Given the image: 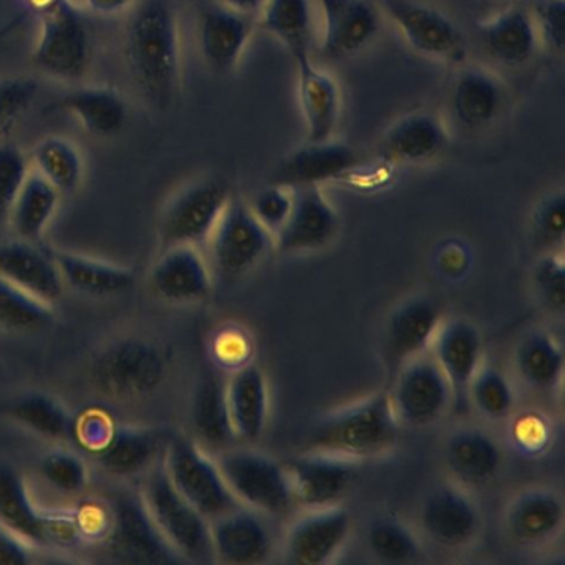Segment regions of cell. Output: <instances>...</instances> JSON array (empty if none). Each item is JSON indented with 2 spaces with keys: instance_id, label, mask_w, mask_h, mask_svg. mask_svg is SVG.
<instances>
[{
  "instance_id": "cell-1",
  "label": "cell",
  "mask_w": 565,
  "mask_h": 565,
  "mask_svg": "<svg viewBox=\"0 0 565 565\" xmlns=\"http://www.w3.org/2000/svg\"><path fill=\"white\" fill-rule=\"evenodd\" d=\"M125 61L143 97L158 110L173 107L183 78L180 22L164 0L138 9L125 41Z\"/></svg>"
},
{
  "instance_id": "cell-2",
  "label": "cell",
  "mask_w": 565,
  "mask_h": 565,
  "mask_svg": "<svg viewBox=\"0 0 565 565\" xmlns=\"http://www.w3.org/2000/svg\"><path fill=\"white\" fill-rule=\"evenodd\" d=\"M399 422L388 393H375L342 412L320 419L309 433L310 451L345 458H376L396 445Z\"/></svg>"
},
{
  "instance_id": "cell-3",
  "label": "cell",
  "mask_w": 565,
  "mask_h": 565,
  "mask_svg": "<svg viewBox=\"0 0 565 565\" xmlns=\"http://www.w3.org/2000/svg\"><path fill=\"white\" fill-rule=\"evenodd\" d=\"M141 501L151 521L183 562H214L211 522L174 488L163 462L145 475Z\"/></svg>"
},
{
  "instance_id": "cell-4",
  "label": "cell",
  "mask_w": 565,
  "mask_h": 565,
  "mask_svg": "<svg viewBox=\"0 0 565 565\" xmlns=\"http://www.w3.org/2000/svg\"><path fill=\"white\" fill-rule=\"evenodd\" d=\"M38 15L32 64L55 81H82L92 64V38L84 15L72 0H52Z\"/></svg>"
},
{
  "instance_id": "cell-5",
  "label": "cell",
  "mask_w": 565,
  "mask_h": 565,
  "mask_svg": "<svg viewBox=\"0 0 565 565\" xmlns=\"http://www.w3.org/2000/svg\"><path fill=\"white\" fill-rule=\"evenodd\" d=\"M234 498L244 508L282 518L296 508L286 465L256 449L226 448L214 456Z\"/></svg>"
},
{
  "instance_id": "cell-6",
  "label": "cell",
  "mask_w": 565,
  "mask_h": 565,
  "mask_svg": "<svg viewBox=\"0 0 565 565\" xmlns=\"http://www.w3.org/2000/svg\"><path fill=\"white\" fill-rule=\"evenodd\" d=\"M383 19L405 44L422 57L448 65H462L468 39L458 24L436 6L423 0H376Z\"/></svg>"
},
{
  "instance_id": "cell-7",
  "label": "cell",
  "mask_w": 565,
  "mask_h": 565,
  "mask_svg": "<svg viewBox=\"0 0 565 565\" xmlns=\"http://www.w3.org/2000/svg\"><path fill=\"white\" fill-rule=\"evenodd\" d=\"M161 462L177 491L207 521L241 508L239 501L227 488L216 459L207 455L206 449L194 439L186 436L170 439Z\"/></svg>"
},
{
  "instance_id": "cell-8",
  "label": "cell",
  "mask_w": 565,
  "mask_h": 565,
  "mask_svg": "<svg viewBox=\"0 0 565 565\" xmlns=\"http://www.w3.org/2000/svg\"><path fill=\"white\" fill-rule=\"evenodd\" d=\"M204 246L211 269L236 279L266 259L274 247V237L254 216L249 204L231 198Z\"/></svg>"
},
{
  "instance_id": "cell-9",
  "label": "cell",
  "mask_w": 565,
  "mask_h": 565,
  "mask_svg": "<svg viewBox=\"0 0 565 565\" xmlns=\"http://www.w3.org/2000/svg\"><path fill=\"white\" fill-rule=\"evenodd\" d=\"M167 362L160 349L140 339H124L98 353L94 380L105 395L137 399L151 395L164 379Z\"/></svg>"
},
{
  "instance_id": "cell-10",
  "label": "cell",
  "mask_w": 565,
  "mask_h": 565,
  "mask_svg": "<svg viewBox=\"0 0 565 565\" xmlns=\"http://www.w3.org/2000/svg\"><path fill=\"white\" fill-rule=\"evenodd\" d=\"M231 198L230 188L217 178H206L181 190L161 216V249L204 246Z\"/></svg>"
},
{
  "instance_id": "cell-11",
  "label": "cell",
  "mask_w": 565,
  "mask_h": 565,
  "mask_svg": "<svg viewBox=\"0 0 565 565\" xmlns=\"http://www.w3.org/2000/svg\"><path fill=\"white\" fill-rule=\"evenodd\" d=\"M388 395L398 422L412 426L438 422L455 398L448 379L428 352L396 370L395 383Z\"/></svg>"
},
{
  "instance_id": "cell-12",
  "label": "cell",
  "mask_w": 565,
  "mask_h": 565,
  "mask_svg": "<svg viewBox=\"0 0 565 565\" xmlns=\"http://www.w3.org/2000/svg\"><path fill=\"white\" fill-rule=\"evenodd\" d=\"M320 21L319 51L343 61L365 51L382 31L383 14L376 0H313Z\"/></svg>"
},
{
  "instance_id": "cell-13",
  "label": "cell",
  "mask_w": 565,
  "mask_h": 565,
  "mask_svg": "<svg viewBox=\"0 0 565 565\" xmlns=\"http://www.w3.org/2000/svg\"><path fill=\"white\" fill-rule=\"evenodd\" d=\"M356 459L332 452L307 451L287 466L296 504L306 509L339 505L359 472Z\"/></svg>"
},
{
  "instance_id": "cell-14",
  "label": "cell",
  "mask_w": 565,
  "mask_h": 565,
  "mask_svg": "<svg viewBox=\"0 0 565 565\" xmlns=\"http://www.w3.org/2000/svg\"><path fill=\"white\" fill-rule=\"evenodd\" d=\"M509 92L495 72L481 65H461L449 87L448 107L456 127L465 131L486 130L504 114Z\"/></svg>"
},
{
  "instance_id": "cell-15",
  "label": "cell",
  "mask_w": 565,
  "mask_h": 565,
  "mask_svg": "<svg viewBox=\"0 0 565 565\" xmlns=\"http://www.w3.org/2000/svg\"><path fill=\"white\" fill-rule=\"evenodd\" d=\"M363 164L362 153L352 145L333 140L307 143L289 151L270 174V183L282 186H320L350 177Z\"/></svg>"
},
{
  "instance_id": "cell-16",
  "label": "cell",
  "mask_w": 565,
  "mask_h": 565,
  "mask_svg": "<svg viewBox=\"0 0 565 565\" xmlns=\"http://www.w3.org/2000/svg\"><path fill=\"white\" fill-rule=\"evenodd\" d=\"M451 135L441 115L416 108L396 118L380 141V157L395 167H419L448 150Z\"/></svg>"
},
{
  "instance_id": "cell-17",
  "label": "cell",
  "mask_w": 565,
  "mask_h": 565,
  "mask_svg": "<svg viewBox=\"0 0 565 565\" xmlns=\"http://www.w3.org/2000/svg\"><path fill=\"white\" fill-rule=\"evenodd\" d=\"M340 230V216L323 188L294 190V204L282 230L274 236L280 254H306L329 246Z\"/></svg>"
},
{
  "instance_id": "cell-18",
  "label": "cell",
  "mask_w": 565,
  "mask_h": 565,
  "mask_svg": "<svg viewBox=\"0 0 565 565\" xmlns=\"http://www.w3.org/2000/svg\"><path fill=\"white\" fill-rule=\"evenodd\" d=\"M111 514L110 534L105 541L120 561L137 564L183 562L151 521L140 492L118 499Z\"/></svg>"
},
{
  "instance_id": "cell-19",
  "label": "cell",
  "mask_w": 565,
  "mask_h": 565,
  "mask_svg": "<svg viewBox=\"0 0 565 565\" xmlns=\"http://www.w3.org/2000/svg\"><path fill=\"white\" fill-rule=\"evenodd\" d=\"M256 28V19L210 0L198 15V45L204 64L216 74H233L243 62Z\"/></svg>"
},
{
  "instance_id": "cell-20",
  "label": "cell",
  "mask_w": 565,
  "mask_h": 565,
  "mask_svg": "<svg viewBox=\"0 0 565 565\" xmlns=\"http://www.w3.org/2000/svg\"><path fill=\"white\" fill-rule=\"evenodd\" d=\"M352 519L340 505L307 509L284 539L286 561L296 565H323L332 562L349 539Z\"/></svg>"
},
{
  "instance_id": "cell-21",
  "label": "cell",
  "mask_w": 565,
  "mask_h": 565,
  "mask_svg": "<svg viewBox=\"0 0 565 565\" xmlns=\"http://www.w3.org/2000/svg\"><path fill=\"white\" fill-rule=\"evenodd\" d=\"M297 100L307 143L337 138L343 114V92L339 81L313 58L297 62Z\"/></svg>"
},
{
  "instance_id": "cell-22",
  "label": "cell",
  "mask_w": 565,
  "mask_h": 565,
  "mask_svg": "<svg viewBox=\"0 0 565 565\" xmlns=\"http://www.w3.org/2000/svg\"><path fill=\"white\" fill-rule=\"evenodd\" d=\"M423 532L446 548L465 547L478 534L481 518L471 495L458 486L433 489L419 512Z\"/></svg>"
},
{
  "instance_id": "cell-23",
  "label": "cell",
  "mask_w": 565,
  "mask_h": 565,
  "mask_svg": "<svg viewBox=\"0 0 565 565\" xmlns=\"http://www.w3.org/2000/svg\"><path fill=\"white\" fill-rule=\"evenodd\" d=\"M214 562L257 565L273 554L274 541L266 515L241 508L211 521Z\"/></svg>"
},
{
  "instance_id": "cell-24",
  "label": "cell",
  "mask_w": 565,
  "mask_h": 565,
  "mask_svg": "<svg viewBox=\"0 0 565 565\" xmlns=\"http://www.w3.org/2000/svg\"><path fill=\"white\" fill-rule=\"evenodd\" d=\"M150 282L154 294L167 302H200L211 292L213 269L201 247H164L151 269Z\"/></svg>"
},
{
  "instance_id": "cell-25",
  "label": "cell",
  "mask_w": 565,
  "mask_h": 565,
  "mask_svg": "<svg viewBox=\"0 0 565 565\" xmlns=\"http://www.w3.org/2000/svg\"><path fill=\"white\" fill-rule=\"evenodd\" d=\"M478 39L482 51L502 67H524L542 51L531 12L518 4L479 22Z\"/></svg>"
},
{
  "instance_id": "cell-26",
  "label": "cell",
  "mask_w": 565,
  "mask_h": 565,
  "mask_svg": "<svg viewBox=\"0 0 565 565\" xmlns=\"http://www.w3.org/2000/svg\"><path fill=\"white\" fill-rule=\"evenodd\" d=\"M0 277L54 307L64 296L65 282L52 250L38 243L12 239L0 246Z\"/></svg>"
},
{
  "instance_id": "cell-27",
  "label": "cell",
  "mask_w": 565,
  "mask_h": 565,
  "mask_svg": "<svg viewBox=\"0 0 565 565\" xmlns=\"http://www.w3.org/2000/svg\"><path fill=\"white\" fill-rule=\"evenodd\" d=\"M441 326V310L429 299L406 300L390 317L385 330V356L393 372L428 352Z\"/></svg>"
},
{
  "instance_id": "cell-28",
  "label": "cell",
  "mask_w": 565,
  "mask_h": 565,
  "mask_svg": "<svg viewBox=\"0 0 565 565\" xmlns=\"http://www.w3.org/2000/svg\"><path fill=\"white\" fill-rule=\"evenodd\" d=\"M257 28L279 42L296 64L313 58L319 47L313 0H267L257 15Z\"/></svg>"
},
{
  "instance_id": "cell-29",
  "label": "cell",
  "mask_w": 565,
  "mask_h": 565,
  "mask_svg": "<svg viewBox=\"0 0 565 565\" xmlns=\"http://www.w3.org/2000/svg\"><path fill=\"white\" fill-rule=\"evenodd\" d=\"M58 110L78 121L92 137H118L130 121V105L117 88L107 85H82L58 100Z\"/></svg>"
},
{
  "instance_id": "cell-30",
  "label": "cell",
  "mask_w": 565,
  "mask_h": 565,
  "mask_svg": "<svg viewBox=\"0 0 565 565\" xmlns=\"http://www.w3.org/2000/svg\"><path fill=\"white\" fill-rule=\"evenodd\" d=\"M429 350L448 379L455 398L465 396L472 376L482 366V342L478 329L466 320L441 322Z\"/></svg>"
},
{
  "instance_id": "cell-31",
  "label": "cell",
  "mask_w": 565,
  "mask_h": 565,
  "mask_svg": "<svg viewBox=\"0 0 565 565\" xmlns=\"http://www.w3.org/2000/svg\"><path fill=\"white\" fill-rule=\"evenodd\" d=\"M226 402L234 438L256 443L269 418V386L263 370L253 363L234 370L226 382Z\"/></svg>"
},
{
  "instance_id": "cell-32",
  "label": "cell",
  "mask_w": 565,
  "mask_h": 565,
  "mask_svg": "<svg viewBox=\"0 0 565 565\" xmlns=\"http://www.w3.org/2000/svg\"><path fill=\"white\" fill-rule=\"evenodd\" d=\"M0 527L34 547H49L47 511L35 504L24 476L11 465H0Z\"/></svg>"
},
{
  "instance_id": "cell-33",
  "label": "cell",
  "mask_w": 565,
  "mask_h": 565,
  "mask_svg": "<svg viewBox=\"0 0 565 565\" xmlns=\"http://www.w3.org/2000/svg\"><path fill=\"white\" fill-rule=\"evenodd\" d=\"M167 443L161 439L157 429L117 426L110 441L95 455V458L108 475L120 478L147 475L163 459Z\"/></svg>"
},
{
  "instance_id": "cell-34",
  "label": "cell",
  "mask_w": 565,
  "mask_h": 565,
  "mask_svg": "<svg viewBox=\"0 0 565 565\" xmlns=\"http://www.w3.org/2000/svg\"><path fill=\"white\" fill-rule=\"evenodd\" d=\"M445 458L459 484L482 486L498 476L502 449L484 429L461 428L446 441Z\"/></svg>"
},
{
  "instance_id": "cell-35",
  "label": "cell",
  "mask_w": 565,
  "mask_h": 565,
  "mask_svg": "<svg viewBox=\"0 0 565 565\" xmlns=\"http://www.w3.org/2000/svg\"><path fill=\"white\" fill-rule=\"evenodd\" d=\"M564 525V501L548 489L522 492L509 505L505 527L514 541L539 545L551 541Z\"/></svg>"
},
{
  "instance_id": "cell-36",
  "label": "cell",
  "mask_w": 565,
  "mask_h": 565,
  "mask_svg": "<svg viewBox=\"0 0 565 565\" xmlns=\"http://www.w3.org/2000/svg\"><path fill=\"white\" fill-rule=\"evenodd\" d=\"M65 287L87 296L107 297L127 292L134 286V270L107 260L68 250H52Z\"/></svg>"
},
{
  "instance_id": "cell-37",
  "label": "cell",
  "mask_w": 565,
  "mask_h": 565,
  "mask_svg": "<svg viewBox=\"0 0 565 565\" xmlns=\"http://www.w3.org/2000/svg\"><path fill=\"white\" fill-rule=\"evenodd\" d=\"M61 196V191L54 184L32 170L22 184L9 216L8 224L15 239L39 243L57 214Z\"/></svg>"
},
{
  "instance_id": "cell-38",
  "label": "cell",
  "mask_w": 565,
  "mask_h": 565,
  "mask_svg": "<svg viewBox=\"0 0 565 565\" xmlns=\"http://www.w3.org/2000/svg\"><path fill=\"white\" fill-rule=\"evenodd\" d=\"M191 425L201 446H210L217 452L230 448L234 441L233 426L227 412L226 383L213 373L198 382L191 402Z\"/></svg>"
},
{
  "instance_id": "cell-39",
  "label": "cell",
  "mask_w": 565,
  "mask_h": 565,
  "mask_svg": "<svg viewBox=\"0 0 565 565\" xmlns=\"http://www.w3.org/2000/svg\"><path fill=\"white\" fill-rule=\"evenodd\" d=\"M8 413L18 425L41 438L55 443L74 439V416L61 399L49 393H25L11 403Z\"/></svg>"
},
{
  "instance_id": "cell-40",
  "label": "cell",
  "mask_w": 565,
  "mask_h": 565,
  "mask_svg": "<svg viewBox=\"0 0 565 565\" xmlns=\"http://www.w3.org/2000/svg\"><path fill=\"white\" fill-rule=\"evenodd\" d=\"M32 170L38 171L62 194L74 193L85 177L84 154L74 141L58 135L42 138L29 153Z\"/></svg>"
},
{
  "instance_id": "cell-41",
  "label": "cell",
  "mask_w": 565,
  "mask_h": 565,
  "mask_svg": "<svg viewBox=\"0 0 565 565\" xmlns=\"http://www.w3.org/2000/svg\"><path fill=\"white\" fill-rule=\"evenodd\" d=\"M515 366L522 380L534 388H555L564 375V352L554 337L534 332L519 345Z\"/></svg>"
},
{
  "instance_id": "cell-42",
  "label": "cell",
  "mask_w": 565,
  "mask_h": 565,
  "mask_svg": "<svg viewBox=\"0 0 565 565\" xmlns=\"http://www.w3.org/2000/svg\"><path fill=\"white\" fill-rule=\"evenodd\" d=\"M54 307L0 277V330L35 332L51 326Z\"/></svg>"
},
{
  "instance_id": "cell-43",
  "label": "cell",
  "mask_w": 565,
  "mask_h": 565,
  "mask_svg": "<svg viewBox=\"0 0 565 565\" xmlns=\"http://www.w3.org/2000/svg\"><path fill=\"white\" fill-rule=\"evenodd\" d=\"M366 544L379 561L409 564L422 554L418 537L408 525L395 518H380L366 531Z\"/></svg>"
},
{
  "instance_id": "cell-44",
  "label": "cell",
  "mask_w": 565,
  "mask_h": 565,
  "mask_svg": "<svg viewBox=\"0 0 565 565\" xmlns=\"http://www.w3.org/2000/svg\"><path fill=\"white\" fill-rule=\"evenodd\" d=\"M476 409L486 418H505L515 403L514 390L509 380L492 366H481L468 386Z\"/></svg>"
},
{
  "instance_id": "cell-45",
  "label": "cell",
  "mask_w": 565,
  "mask_h": 565,
  "mask_svg": "<svg viewBox=\"0 0 565 565\" xmlns=\"http://www.w3.org/2000/svg\"><path fill=\"white\" fill-rule=\"evenodd\" d=\"M39 469L44 481L64 494H81L87 488L90 478L87 462L77 452L64 448L45 452Z\"/></svg>"
},
{
  "instance_id": "cell-46",
  "label": "cell",
  "mask_w": 565,
  "mask_h": 565,
  "mask_svg": "<svg viewBox=\"0 0 565 565\" xmlns=\"http://www.w3.org/2000/svg\"><path fill=\"white\" fill-rule=\"evenodd\" d=\"M31 171L29 153L11 141L0 143V226L9 223L15 198Z\"/></svg>"
},
{
  "instance_id": "cell-47",
  "label": "cell",
  "mask_w": 565,
  "mask_h": 565,
  "mask_svg": "<svg viewBox=\"0 0 565 565\" xmlns=\"http://www.w3.org/2000/svg\"><path fill=\"white\" fill-rule=\"evenodd\" d=\"M38 94L34 78L0 77V135L11 130L31 110Z\"/></svg>"
},
{
  "instance_id": "cell-48",
  "label": "cell",
  "mask_w": 565,
  "mask_h": 565,
  "mask_svg": "<svg viewBox=\"0 0 565 565\" xmlns=\"http://www.w3.org/2000/svg\"><path fill=\"white\" fill-rule=\"evenodd\" d=\"M532 234L535 243L542 247H555L564 243L565 237V194L552 191L542 198L532 214Z\"/></svg>"
},
{
  "instance_id": "cell-49",
  "label": "cell",
  "mask_w": 565,
  "mask_h": 565,
  "mask_svg": "<svg viewBox=\"0 0 565 565\" xmlns=\"http://www.w3.org/2000/svg\"><path fill=\"white\" fill-rule=\"evenodd\" d=\"M529 12L537 29L541 47L551 54H564L565 0H532Z\"/></svg>"
},
{
  "instance_id": "cell-50",
  "label": "cell",
  "mask_w": 565,
  "mask_h": 565,
  "mask_svg": "<svg viewBox=\"0 0 565 565\" xmlns=\"http://www.w3.org/2000/svg\"><path fill=\"white\" fill-rule=\"evenodd\" d=\"M294 190L282 184L270 183L269 186L257 191L249 203L250 211L260 224L273 234V237L282 230L292 211Z\"/></svg>"
},
{
  "instance_id": "cell-51",
  "label": "cell",
  "mask_w": 565,
  "mask_h": 565,
  "mask_svg": "<svg viewBox=\"0 0 565 565\" xmlns=\"http://www.w3.org/2000/svg\"><path fill=\"white\" fill-rule=\"evenodd\" d=\"M534 286L545 307L552 312H564L565 266L557 256L542 257L534 269Z\"/></svg>"
},
{
  "instance_id": "cell-52",
  "label": "cell",
  "mask_w": 565,
  "mask_h": 565,
  "mask_svg": "<svg viewBox=\"0 0 565 565\" xmlns=\"http://www.w3.org/2000/svg\"><path fill=\"white\" fill-rule=\"evenodd\" d=\"M115 425L111 416L104 409L92 408L82 413L74 423V439L92 455H97L114 435Z\"/></svg>"
},
{
  "instance_id": "cell-53",
  "label": "cell",
  "mask_w": 565,
  "mask_h": 565,
  "mask_svg": "<svg viewBox=\"0 0 565 565\" xmlns=\"http://www.w3.org/2000/svg\"><path fill=\"white\" fill-rule=\"evenodd\" d=\"M75 519H77L82 541L84 539H90V541L102 539V541H105L110 534L114 514H111V505L87 502V504H82L78 511H75Z\"/></svg>"
},
{
  "instance_id": "cell-54",
  "label": "cell",
  "mask_w": 565,
  "mask_h": 565,
  "mask_svg": "<svg viewBox=\"0 0 565 565\" xmlns=\"http://www.w3.org/2000/svg\"><path fill=\"white\" fill-rule=\"evenodd\" d=\"M34 545L0 527V565H28L34 558Z\"/></svg>"
},
{
  "instance_id": "cell-55",
  "label": "cell",
  "mask_w": 565,
  "mask_h": 565,
  "mask_svg": "<svg viewBox=\"0 0 565 565\" xmlns=\"http://www.w3.org/2000/svg\"><path fill=\"white\" fill-rule=\"evenodd\" d=\"M247 342L234 333H223L216 342V355L221 363L231 365L234 370L246 365Z\"/></svg>"
},
{
  "instance_id": "cell-56",
  "label": "cell",
  "mask_w": 565,
  "mask_h": 565,
  "mask_svg": "<svg viewBox=\"0 0 565 565\" xmlns=\"http://www.w3.org/2000/svg\"><path fill=\"white\" fill-rule=\"evenodd\" d=\"M84 2L92 12L104 18L124 14L134 6V0H84Z\"/></svg>"
},
{
  "instance_id": "cell-57",
  "label": "cell",
  "mask_w": 565,
  "mask_h": 565,
  "mask_svg": "<svg viewBox=\"0 0 565 565\" xmlns=\"http://www.w3.org/2000/svg\"><path fill=\"white\" fill-rule=\"evenodd\" d=\"M522 433H529V436H524V438L519 441L522 446H525V448H537V446L542 445V436H544L545 431L541 419L532 418V416L522 418V422L519 423L518 426V435H522Z\"/></svg>"
},
{
  "instance_id": "cell-58",
  "label": "cell",
  "mask_w": 565,
  "mask_h": 565,
  "mask_svg": "<svg viewBox=\"0 0 565 565\" xmlns=\"http://www.w3.org/2000/svg\"><path fill=\"white\" fill-rule=\"evenodd\" d=\"M216 4L224 6V8L233 9V11L239 12V14L249 15V18L256 19L257 15L263 11L264 6L267 4V0H213Z\"/></svg>"
}]
</instances>
